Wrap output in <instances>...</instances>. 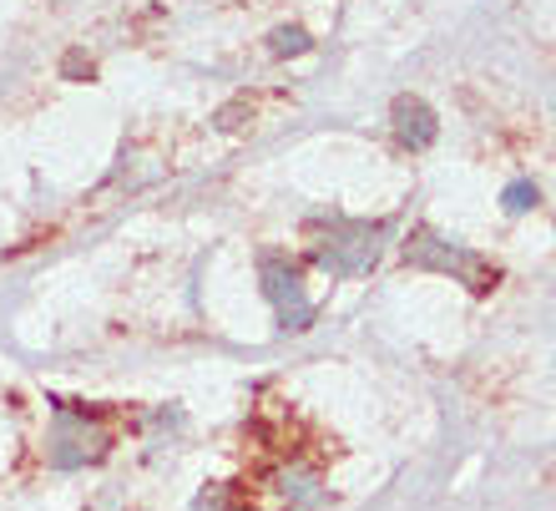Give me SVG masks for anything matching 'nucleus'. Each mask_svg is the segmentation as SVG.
Segmentation results:
<instances>
[{"mask_svg": "<svg viewBox=\"0 0 556 511\" xmlns=\"http://www.w3.org/2000/svg\"><path fill=\"white\" fill-rule=\"evenodd\" d=\"M405 259L420 263V269H440V274H455L460 284H470L476 294L496 289V278H501L496 263H485L481 253L460 249V244H445V238H435V234H415L410 244H405Z\"/></svg>", "mask_w": 556, "mask_h": 511, "instance_id": "1", "label": "nucleus"}, {"mask_svg": "<svg viewBox=\"0 0 556 511\" xmlns=\"http://www.w3.org/2000/svg\"><path fill=\"white\" fill-rule=\"evenodd\" d=\"M106 451V436L91 425L87 410L76 406H56V431H51V466L56 471H76L97 461Z\"/></svg>", "mask_w": 556, "mask_h": 511, "instance_id": "2", "label": "nucleus"}, {"mask_svg": "<svg viewBox=\"0 0 556 511\" xmlns=\"http://www.w3.org/2000/svg\"><path fill=\"white\" fill-rule=\"evenodd\" d=\"M319 263L329 274H365L369 263L380 259V228H369V223H339L329 228L319 249Z\"/></svg>", "mask_w": 556, "mask_h": 511, "instance_id": "3", "label": "nucleus"}, {"mask_svg": "<svg viewBox=\"0 0 556 511\" xmlns=\"http://www.w3.org/2000/svg\"><path fill=\"white\" fill-rule=\"evenodd\" d=\"M264 289H268V299L278 304V320H283V329H304L314 309H308V299H304L299 269H289L283 259H264Z\"/></svg>", "mask_w": 556, "mask_h": 511, "instance_id": "4", "label": "nucleus"}, {"mask_svg": "<svg viewBox=\"0 0 556 511\" xmlns=\"http://www.w3.org/2000/svg\"><path fill=\"white\" fill-rule=\"evenodd\" d=\"M395 132L405 147H430L435 142V112L420 102V97H400L395 102Z\"/></svg>", "mask_w": 556, "mask_h": 511, "instance_id": "5", "label": "nucleus"}, {"mask_svg": "<svg viewBox=\"0 0 556 511\" xmlns=\"http://www.w3.org/2000/svg\"><path fill=\"white\" fill-rule=\"evenodd\" d=\"M299 51H308V36L299 26H283L274 30V57H299Z\"/></svg>", "mask_w": 556, "mask_h": 511, "instance_id": "6", "label": "nucleus"}, {"mask_svg": "<svg viewBox=\"0 0 556 511\" xmlns=\"http://www.w3.org/2000/svg\"><path fill=\"white\" fill-rule=\"evenodd\" d=\"M531 203H536V188H531V183H511V188H506V213H527Z\"/></svg>", "mask_w": 556, "mask_h": 511, "instance_id": "7", "label": "nucleus"}]
</instances>
